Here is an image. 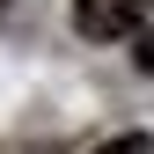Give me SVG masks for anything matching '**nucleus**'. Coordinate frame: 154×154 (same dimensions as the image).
<instances>
[{"mask_svg": "<svg viewBox=\"0 0 154 154\" xmlns=\"http://www.w3.org/2000/svg\"><path fill=\"white\" fill-rule=\"evenodd\" d=\"M147 0H73V29L81 37H140Z\"/></svg>", "mask_w": 154, "mask_h": 154, "instance_id": "f257e3e1", "label": "nucleus"}, {"mask_svg": "<svg viewBox=\"0 0 154 154\" xmlns=\"http://www.w3.org/2000/svg\"><path fill=\"white\" fill-rule=\"evenodd\" d=\"M132 44H140V73H154V29H140Z\"/></svg>", "mask_w": 154, "mask_h": 154, "instance_id": "7ed1b4c3", "label": "nucleus"}, {"mask_svg": "<svg viewBox=\"0 0 154 154\" xmlns=\"http://www.w3.org/2000/svg\"><path fill=\"white\" fill-rule=\"evenodd\" d=\"M95 154H154V140H147V132H118V140H103Z\"/></svg>", "mask_w": 154, "mask_h": 154, "instance_id": "f03ea898", "label": "nucleus"}]
</instances>
